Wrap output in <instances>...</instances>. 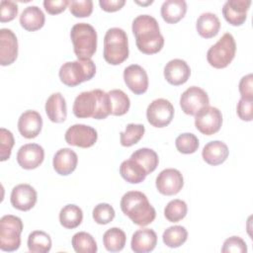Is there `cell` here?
Listing matches in <instances>:
<instances>
[{
	"mask_svg": "<svg viewBox=\"0 0 253 253\" xmlns=\"http://www.w3.org/2000/svg\"><path fill=\"white\" fill-rule=\"evenodd\" d=\"M145 127L141 124H128L125 131L120 133V141L123 146L129 147L136 144L143 136Z\"/></svg>",
	"mask_w": 253,
	"mask_h": 253,
	"instance_id": "obj_36",
	"label": "cell"
},
{
	"mask_svg": "<svg viewBox=\"0 0 253 253\" xmlns=\"http://www.w3.org/2000/svg\"><path fill=\"white\" fill-rule=\"evenodd\" d=\"M196 29L198 34L205 39L215 37L220 29V22L218 17L211 12L203 13L197 20Z\"/></svg>",
	"mask_w": 253,
	"mask_h": 253,
	"instance_id": "obj_27",
	"label": "cell"
},
{
	"mask_svg": "<svg viewBox=\"0 0 253 253\" xmlns=\"http://www.w3.org/2000/svg\"><path fill=\"white\" fill-rule=\"evenodd\" d=\"M95 74L96 65L91 58L67 61L60 66L58 72L60 81L68 87H75L82 82L89 81Z\"/></svg>",
	"mask_w": 253,
	"mask_h": 253,
	"instance_id": "obj_5",
	"label": "cell"
},
{
	"mask_svg": "<svg viewBox=\"0 0 253 253\" xmlns=\"http://www.w3.org/2000/svg\"><path fill=\"white\" fill-rule=\"evenodd\" d=\"M130 159L137 162L145 170L147 175L152 173L157 168L159 163V158L157 153L153 149L147 148V147H143L135 150L130 155Z\"/></svg>",
	"mask_w": 253,
	"mask_h": 253,
	"instance_id": "obj_29",
	"label": "cell"
},
{
	"mask_svg": "<svg viewBox=\"0 0 253 253\" xmlns=\"http://www.w3.org/2000/svg\"><path fill=\"white\" fill-rule=\"evenodd\" d=\"M160 12L167 24H176L185 17L187 3L184 0H166L162 4Z\"/></svg>",
	"mask_w": 253,
	"mask_h": 253,
	"instance_id": "obj_26",
	"label": "cell"
},
{
	"mask_svg": "<svg viewBox=\"0 0 253 253\" xmlns=\"http://www.w3.org/2000/svg\"><path fill=\"white\" fill-rule=\"evenodd\" d=\"M188 238V231L182 225L170 226L163 232L162 240L170 248H177L183 245Z\"/></svg>",
	"mask_w": 253,
	"mask_h": 253,
	"instance_id": "obj_33",
	"label": "cell"
},
{
	"mask_svg": "<svg viewBox=\"0 0 253 253\" xmlns=\"http://www.w3.org/2000/svg\"><path fill=\"white\" fill-rule=\"evenodd\" d=\"M0 141V161H6L10 158L12 147L15 143L13 133L4 127H1Z\"/></svg>",
	"mask_w": 253,
	"mask_h": 253,
	"instance_id": "obj_40",
	"label": "cell"
},
{
	"mask_svg": "<svg viewBox=\"0 0 253 253\" xmlns=\"http://www.w3.org/2000/svg\"><path fill=\"white\" fill-rule=\"evenodd\" d=\"M120 206L124 214L139 226L150 224L156 217L155 209L150 205L146 195L139 191L126 192L122 197Z\"/></svg>",
	"mask_w": 253,
	"mask_h": 253,
	"instance_id": "obj_3",
	"label": "cell"
},
{
	"mask_svg": "<svg viewBox=\"0 0 253 253\" xmlns=\"http://www.w3.org/2000/svg\"><path fill=\"white\" fill-rule=\"evenodd\" d=\"M222 253H246L247 245L246 242L239 236H231L223 242Z\"/></svg>",
	"mask_w": 253,
	"mask_h": 253,
	"instance_id": "obj_42",
	"label": "cell"
},
{
	"mask_svg": "<svg viewBox=\"0 0 253 253\" xmlns=\"http://www.w3.org/2000/svg\"><path fill=\"white\" fill-rule=\"evenodd\" d=\"M64 138L69 145L88 148L96 143L98 133L97 130L90 126L76 124L67 128Z\"/></svg>",
	"mask_w": 253,
	"mask_h": 253,
	"instance_id": "obj_11",
	"label": "cell"
},
{
	"mask_svg": "<svg viewBox=\"0 0 253 253\" xmlns=\"http://www.w3.org/2000/svg\"><path fill=\"white\" fill-rule=\"evenodd\" d=\"M28 248L33 253H46L51 248V238L44 231L35 230L28 237Z\"/></svg>",
	"mask_w": 253,
	"mask_h": 253,
	"instance_id": "obj_32",
	"label": "cell"
},
{
	"mask_svg": "<svg viewBox=\"0 0 253 253\" xmlns=\"http://www.w3.org/2000/svg\"><path fill=\"white\" fill-rule=\"evenodd\" d=\"M222 125L221 112L215 108L207 106L201 109L195 116V126L206 135L216 133Z\"/></svg>",
	"mask_w": 253,
	"mask_h": 253,
	"instance_id": "obj_10",
	"label": "cell"
},
{
	"mask_svg": "<svg viewBox=\"0 0 253 253\" xmlns=\"http://www.w3.org/2000/svg\"><path fill=\"white\" fill-rule=\"evenodd\" d=\"M69 5L68 0H44L43 7L50 15H57L63 12Z\"/></svg>",
	"mask_w": 253,
	"mask_h": 253,
	"instance_id": "obj_46",
	"label": "cell"
},
{
	"mask_svg": "<svg viewBox=\"0 0 253 253\" xmlns=\"http://www.w3.org/2000/svg\"><path fill=\"white\" fill-rule=\"evenodd\" d=\"M44 150L37 143H27L20 147L17 153L18 164L26 169L32 170L38 168L43 161Z\"/></svg>",
	"mask_w": 253,
	"mask_h": 253,
	"instance_id": "obj_15",
	"label": "cell"
},
{
	"mask_svg": "<svg viewBox=\"0 0 253 253\" xmlns=\"http://www.w3.org/2000/svg\"><path fill=\"white\" fill-rule=\"evenodd\" d=\"M72 247L77 253H95L97 252V243L94 237L85 231L75 233L71 240Z\"/></svg>",
	"mask_w": 253,
	"mask_h": 253,
	"instance_id": "obj_34",
	"label": "cell"
},
{
	"mask_svg": "<svg viewBox=\"0 0 253 253\" xmlns=\"http://www.w3.org/2000/svg\"><path fill=\"white\" fill-rule=\"evenodd\" d=\"M18 15V5L14 1L2 0L0 2V22L6 23L14 20Z\"/></svg>",
	"mask_w": 253,
	"mask_h": 253,
	"instance_id": "obj_43",
	"label": "cell"
},
{
	"mask_svg": "<svg viewBox=\"0 0 253 253\" xmlns=\"http://www.w3.org/2000/svg\"><path fill=\"white\" fill-rule=\"evenodd\" d=\"M44 22L45 16L38 6H29L25 8L20 15L21 26L29 32H35L42 29Z\"/></svg>",
	"mask_w": 253,
	"mask_h": 253,
	"instance_id": "obj_25",
	"label": "cell"
},
{
	"mask_svg": "<svg viewBox=\"0 0 253 253\" xmlns=\"http://www.w3.org/2000/svg\"><path fill=\"white\" fill-rule=\"evenodd\" d=\"M250 0H228L222 7V15L231 26H241L247 19Z\"/></svg>",
	"mask_w": 253,
	"mask_h": 253,
	"instance_id": "obj_18",
	"label": "cell"
},
{
	"mask_svg": "<svg viewBox=\"0 0 253 253\" xmlns=\"http://www.w3.org/2000/svg\"><path fill=\"white\" fill-rule=\"evenodd\" d=\"M22 231L23 221L20 217L12 214L3 215L0 219V249L5 252L18 250Z\"/></svg>",
	"mask_w": 253,
	"mask_h": 253,
	"instance_id": "obj_8",
	"label": "cell"
},
{
	"mask_svg": "<svg viewBox=\"0 0 253 253\" xmlns=\"http://www.w3.org/2000/svg\"><path fill=\"white\" fill-rule=\"evenodd\" d=\"M77 154L70 148H61L53 156L52 165L55 172L61 176L71 174L77 166Z\"/></svg>",
	"mask_w": 253,
	"mask_h": 253,
	"instance_id": "obj_21",
	"label": "cell"
},
{
	"mask_svg": "<svg viewBox=\"0 0 253 253\" xmlns=\"http://www.w3.org/2000/svg\"><path fill=\"white\" fill-rule=\"evenodd\" d=\"M132 33L139 51L144 54L159 52L164 45V38L160 33L155 18L149 15H139L132 21Z\"/></svg>",
	"mask_w": 253,
	"mask_h": 253,
	"instance_id": "obj_2",
	"label": "cell"
},
{
	"mask_svg": "<svg viewBox=\"0 0 253 253\" xmlns=\"http://www.w3.org/2000/svg\"><path fill=\"white\" fill-rule=\"evenodd\" d=\"M45 113L52 123H63L67 117V108L64 97L61 93L51 94L45 102Z\"/></svg>",
	"mask_w": 253,
	"mask_h": 253,
	"instance_id": "obj_23",
	"label": "cell"
},
{
	"mask_svg": "<svg viewBox=\"0 0 253 253\" xmlns=\"http://www.w3.org/2000/svg\"><path fill=\"white\" fill-rule=\"evenodd\" d=\"M190 75V66L185 60L180 58L170 60L164 67V77L166 81L174 86H179L186 83Z\"/></svg>",
	"mask_w": 253,
	"mask_h": 253,
	"instance_id": "obj_19",
	"label": "cell"
},
{
	"mask_svg": "<svg viewBox=\"0 0 253 253\" xmlns=\"http://www.w3.org/2000/svg\"><path fill=\"white\" fill-rule=\"evenodd\" d=\"M124 80L126 85L135 95H141L148 89L147 73L138 64H131L125 68Z\"/></svg>",
	"mask_w": 253,
	"mask_h": 253,
	"instance_id": "obj_16",
	"label": "cell"
},
{
	"mask_svg": "<svg viewBox=\"0 0 253 253\" xmlns=\"http://www.w3.org/2000/svg\"><path fill=\"white\" fill-rule=\"evenodd\" d=\"M126 4L125 0H100L99 5L106 12H116L121 10Z\"/></svg>",
	"mask_w": 253,
	"mask_h": 253,
	"instance_id": "obj_47",
	"label": "cell"
},
{
	"mask_svg": "<svg viewBox=\"0 0 253 253\" xmlns=\"http://www.w3.org/2000/svg\"><path fill=\"white\" fill-rule=\"evenodd\" d=\"M175 145L179 152L183 154H192L199 148V139L194 133L185 132L177 136Z\"/></svg>",
	"mask_w": 253,
	"mask_h": 253,
	"instance_id": "obj_38",
	"label": "cell"
},
{
	"mask_svg": "<svg viewBox=\"0 0 253 253\" xmlns=\"http://www.w3.org/2000/svg\"><path fill=\"white\" fill-rule=\"evenodd\" d=\"M111 105H112V115L123 116L127 113L130 107V101L128 96L120 89H114L108 92Z\"/></svg>",
	"mask_w": 253,
	"mask_h": 253,
	"instance_id": "obj_35",
	"label": "cell"
},
{
	"mask_svg": "<svg viewBox=\"0 0 253 253\" xmlns=\"http://www.w3.org/2000/svg\"><path fill=\"white\" fill-rule=\"evenodd\" d=\"M229 154L227 145L219 140H212L207 143L202 151L203 159L210 165L216 166L223 163Z\"/></svg>",
	"mask_w": 253,
	"mask_h": 253,
	"instance_id": "obj_24",
	"label": "cell"
},
{
	"mask_svg": "<svg viewBox=\"0 0 253 253\" xmlns=\"http://www.w3.org/2000/svg\"><path fill=\"white\" fill-rule=\"evenodd\" d=\"M18 40L14 32L3 28L0 30V64L7 66L17 59Z\"/></svg>",
	"mask_w": 253,
	"mask_h": 253,
	"instance_id": "obj_17",
	"label": "cell"
},
{
	"mask_svg": "<svg viewBox=\"0 0 253 253\" xmlns=\"http://www.w3.org/2000/svg\"><path fill=\"white\" fill-rule=\"evenodd\" d=\"M104 59L112 65H119L128 57L126 33L121 28H111L104 38Z\"/></svg>",
	"mask_w": 253,
	"mask_h": 253,
	"instance_id": "obj_4",
	"label": "cell"
},
{
	"mask_svg": "<svg viewBox=\"0 0 253 253\" xmlns=\"http://www.w3.org/2000/svg\"><path fill=\"white\" fill-rule=\"evenodd\" d=\"M157 244V234L153 229L141 228L136 230L131 237L130 247L135 253L151 252Z\"/></svg>",
	"mask_w": 253,
	"mask_h": 253,
	"instance_id": "obj_22",
	"label": "cell"
},
{
	"mask_svg": "<svg viewBox=\"0 0 253 253\" xmlns=\"http://www.w3.org/2000/svg\"><path fill=\"white\" fill-rule=\"evenodd\" d=\"M42 127V119L37 111L24 112L18 121V129L22 136L31 139L37 137Z\"/></svg>",
	"mask_w": 253,
	"mask_h": 253,
	"instance_id": "obj_20",
	"label": "cell"
},
{
	"mask_svg": "<svg viewBox=\"0 0 253 253\" xmlns=\"http://www.w3.org/2000/svg\"><path fill=\"white\" fill-rule=\"evenodd\" d=\"M209 103L210 99L207 92L197 86L189 87L180 97V107L189 116H196L201 109L209 106Z\"/></svg>",
	"mask_w": 253,
	"mask_h": 253,
	"instance_id": "obj_12",
	"label": "cell"
},
{
	"mask_svg": "<svg viewBox=\"0 0 253 253\" xmlns=\"http://www.w3.org/2000/svg\"><path fill=\"white\" fill-rule=\"evenodd\" d=\"M115 210L114 208L107 204V203H101L95 206L93 209V219L98 224H108L115 218Z\"/></svg>",
	"mask_w": 253,
	"mask_h": 253,
	"instance_id": "obj_39",
	"label": "cell"
},
{
	"mask_svg": "<svg viewBox=\"0 0 253 253\" xmlns=\"http://www.w3.org/2000/svg\"><path fill=\"white\" fill-rule=\"evenodd\" d=\"M239 93L242 99L253 101V75L249 73L243 76L239 82Z\"/></svg>",
	"mask_w": 253,
	"mask_h": 253,
	"instance_id": "obj_45",
	"label": "cell"
},
{
	"mask_svg": "<svg viewBox=\"0 0 253 253\" xmlns=\"http://www.w3.org/2000/svg\"><path fill=\"white\" fill-rule=\"evenodd\" d=\"M69 11L76 18L89 17L93 12V2L91 0H71L69 1Z\"/></svg>",
	"mask_w": 253,
	"mask_h": 253,
	"instance_id": "obj_41",
	"label": "cell"
},
{
	"mask_svg": "<svg viewBox=\"0 0 253 253\" xmlns=\"http://www.w3.org/2000/svg\"><path fill=\"white\" fill-rule=\"evenodd\" d=\"M155 185L160 194L164 196H173L182 190L184 186V178L179 170L167 168L158 174Z\"/></svg>",
	"mask_w": 253,
	"mask_h": 253,
	"instance_id": "obj_13",
	"label": "cell"
},
{
	"mask_svg": "<svg viewBox=\"0 0 253 253\" xmlns=\"http://www.w3.org/2000/svg\"><path fill=\"white\" fill-rule=\"evenodd\" d=\"M38 194L34 187L29 184H19L11 192V205L13 208L27 211L33 209L37 203Z\"/></svg>",
	"mask_w": 253,
	"mask_h": 253,
	"instance_id": "obj_14",
	"label": "cell"
},
{
	"mask_svg": "<svg viewBox=\"0 0 253 253\" xmlns=\"http://www.w3.org/2000/svg\"><path fill=\"white\" fill-rule=\"evenodd\" d=\"M121 176L130 184H138L145 180L147 174L145 170L134 160L127 159L122 162L120 166Z\"/></svg>",
	"mask_w": 253,
	"mask_h": 253,
	"instance_id": "obj_28",
	"label": "cell"
},
{
	"mask_svg": "<svg viewBox=\"0 0 253 253\" xmlns=\"http://www.w3.org/2000/svg\"><path fill=\"white\" fill-rule=\"evenodd\" d=\"M236 43L230 33H225L211 45L207 52V60L211 66L221 69L227 67L235 56Z\"/></svg>",
	"mask_w": 253,
	"mask_h": 253,
	"instance_id": "obj_7",
	"label": "cell"
},
{
	"mask_svg": "<svg viewBox=\"0 0 253 253\" xmlns=\"http://www.w3.org/2000/svg\"><path fill=\"white\" fill-rule=\"evenodd\" d=\"M83 219V211L76 205H66L64 206L59 212V222L60 224L67 228L73 229L80 225Z\"/></svg>",
	"mask_w": 253,
	"mask_h": 253,
	"instance_id": "obj_30",
	"label": "cell"
},
{
	"mask_svg": "<svg viewBox=\"0 0 253 253\" xmlns=\"http://www.w3.org/2000/svg\"><path fill=\"white\" fill-rule=\"evenodd\" d=\"M126 233L119 227H112L103 235L104 246L110 252L122 251L126 245Z\"/></svg>",
	"mask_w": 253,
	"mask_h": 253,
	"instance_id": "obj_31",
	"label": "cell"
},
{
	"mask_svg": "<svg viewBox=\"0 0 253 253\" xmlns=\"http://www.w3.org/2000/svg\"><path fill=\"white\" fill-rule=\"evenodd\" d=\"M135 3H136V4H138V5H141V6H146V5H150V4H152V3H153V1H152V0H150V1H146V2H139V1H135Z\"/></svg>",
	"mask_w": 253,
	"mask_h": 253,
	"instance_id": "obj_48",
	"label": "cell"
},
{
	"mask_svg": "<svg viewBox=\"0 0 253 253\" xmlns=\"http://www.w3.org/2000/svg\"><path fill=\"white\" fill-rule=\"evenodd\" d=\"M236 112L240 120L251 122L253 120V101L240 98L237 103Z\"/></svg>",
	"mask_w": 253,
	"mask_h": 253,
	"instance_id": "obj_44",
	"label": "cell"
},
{
	"mask_svg": "<svg viewBox=\"0 0 253 253\" xmlns=\"http://www.w3.org/2000/svg\"><path fill=\"white\" fill-rule=\"evenodd\" d=\"M146 118L152 126H167L174 118V107L166 99H155L147 107Z\"/></svg>",
	"mask_w": 253,
	"mask_h": 253,
	"instance_id": "obj_9",
	"label": "cell"
},
{
	"mask_svg": "<svg viewBox=\"0 0 253 253\" xmlns=\"http://www.w3.org/2000/svg\"><path fill=\"white\" fill-rule=\"evenodd\" d=\"M72 111L74 116L79 119L104 120L112 115L110 96L101 89L81 92L74 100Z\"/></svg>",
	"mask_w": 253,
	"mask_h": 253,
	"instance_id": "obj_1",
	"label": "cell"
},
{
	"mask_svg": "<svg viewBox=\"0 0 253 253\" xmlns=\"http://www.w3.org/2000/svg\"><path fill=\"white\" fill-rule=\"evenodd\" d=\"M70 39L78 59L91 58L97 49V33L93 26L78 23L71 28Z\"/></svg>",
	"mask_w": 253,
	"mask_h": 253,
	"instance_id": "obj_6",
	"label": "cell"
},
{
	"mask_svg": "<svg viewBox=\"0 0 253 253\" xmlns=\"http://www.w3.org/2000/svg\"><path fill=\"white\" fill-rule=\"evenodd\" d=\"M188 211L187 204L179 199L170 201L164 209V215L170 222H178L182 220Z\"/></svg>",
	"mask_w": 253,
	"mask_h": 253,
	"instance_id": "obj_37",
	"label": "cell"
}]
</instances>
